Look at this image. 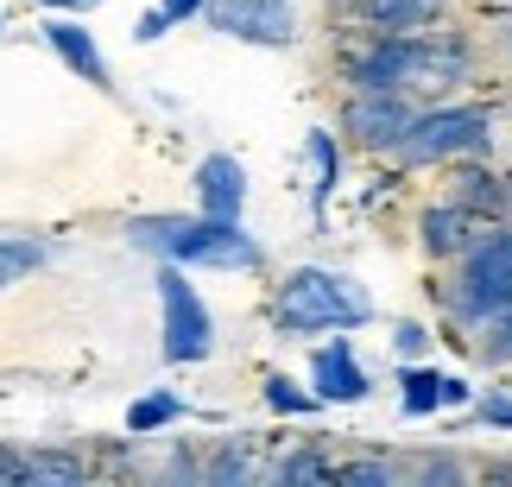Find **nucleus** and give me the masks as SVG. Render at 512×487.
I'll use <instances>...</instances> for the list:
<instances>
[{
  "label": "nucleus",
  "instance_id": "1",
  "mask_svg": "<svg viewBox=\"0 0 512 487\" xmlns=\"http://www.w3.org/2000/svg\"><path fill=\"white\" fill-rule=\"evenodd\" d=\"M146 247H165L177 253V260H203V266H253L260 253H253V241H241L228 222H146L140 228Z\"/></svg>",
  "mask_w": 512,
  "mask_h": 487
},
{
  "label": "nucleus",
  "instance_id": "2",
  "mask_svg": "<svg viewBox=\"0 0 512 487\" xmlns=\"http://www.w3.org/2000/svg\"><path fill=\"white\" fill-rule=\"evenodd\" d=\"M279 317L291 329H323V323H361L367 298L348 291V279H329V272H298L279 298Z\"/></svg>",
  "mask_w": 512,
  "mask_h": 487
},
{
  "label": "nucleus",
  "instance_id": "3",
  "mask_svg": "<svg viewBox=\"0 0 512 487\" xmlns=\"http://www.w3.org/2000/svg\"><path fill=\"white\" fill-rule=\"evenodd\" d=\"M411 76H424V83H437V76H462V57L456 51H411V45H380V51H367V57H354V83L373 89V95H386V89H399L411 83Z\"/></svg>",
  "mask_w": 512,
  "mask_h": 487
},
{
  "label": "nucleus",
  "instance_id": "4",
  "mask_svg": "<svg viewBox=\"0 0 512 487\" xmlns=\"http://www.w3.org/2000/svg\"><path fill=\"white\" fill-rule=\"evenodd\" d=\"M159 298H165V348L177 361H196L209 348V317H203V304H196V291L177 279V272H165Z\"/></svg>",
  "mask_w": 512,
  "mask_h": 487
},
{
  "label": "nucleus",
  "instance_id": "5",
  "mask_svg": "<svg viewBox=\"0 0 512 487\" xmlns=\"http://www.w3.org/2000/svg\"><path fill=\"white\" fill-rule=\"evenodd\" d=\"M487 133V114L481 108H456V114H430L424 127H411V140L405 146V159H443V152H456V146H475Z\"/></svg>",
  "mask_w": 512,
  "mask_h": 487
},
{
  "label": "nucleus",
  "instance_id": "6",
  "mask_svg": "<svg viewBox=\"0 0 512 487\" xmlns=\"http://www.w3.org/2000/svg\"><path fill=\"white\" fill-rule=\"evenodd\" d=\"M209 19L222 32L260 38V45H285V38H291V7H285V0H215Z\"/></svg>",
  "mask_w": 512,
  "mask_h": 487
},
{
  "label": "nucleus",
  "instance_id": "7",
  "mask_svg": "<svg viewBox=\"0 0 512 487\" xmlns=\"http://www.w3.org/2000/svg\"><path fill=\"white\" fill-rule=\"evenodd\" d=\"M468 304L475 310H512V241H494L468 272Z\"/></svg>",
  "mask_w": 512,
  "mask_h": 487
},
{
  "label": "nucleus",
  "instance_id": "8",
  "mask_svg": "<svg viewBox=\"0 0 512 487\" xmlns=\"http://www.w3.org/2000/svg\"><path fill=\"white\" fill-rule=\"evenodd\" d=\"M241 197H247L241 165H234V159H209V165H203V209H209L215 222H234Z\"/></svg>",
  "mask_w": 512,
  "mask_h": 487
},
{
  "label": "nucleus",
  "instance_id": "9",
  "mask_svg": "<svg viewBox=\"0 0 512 487\" xmlns=\"http://www.w3.org/2000/svg\"><path fill=\"white\" fill-rule=\"evenodd\" d=\"M367 393V380H361V367H354V355L336 342V348H323L317 355V399H361Z\"/></svg>",
  "mask_w": 512,
  "mask_h": 487
},
{
  "label": "nucleus",
  "instance_id": "10",
  "mask_svg": "<svg viewBox=\"0 0 512 487\" xmlns=\"http://www.w3.org/2000/svg\"><path fill=\"white\" fill-rule=\"evenodd\" d=\"M348 127L354 133H367V140H405V108L399 102H354L348 108Z\"/></svg>",
  "mask_w": 512,
  "mask_h": 487
},
{
  "label": "nucleus",
  "instance_id": "11",
  "mask_svg": "<svg viewBox=\"0 0 512 487\" xmlns=\"http://www.w3.org/2000/svg\"><path fill=\"white\" fill-rule=\"evenodd\" d=\"M468 386L449 374H411L405 380V412H430V405H462Z\"/></svg>",
  "mask_w": 512,
  "mask_h": 487
},
{
  "label": "nucleus",
  "instance_id": "12",
  "mask_svg": "<svg viewBox=\"0 0 512 487\" xmlns=\"http://www.w3.org/2000/svg\"><path fill=\"white\" fill-rule=\"evenodd\" d=\"M45 38H51V45L57 51H64V64H76V70H83L89 76V83H102V57H95V45H89V32L83 26H64V19H57V26H45Z\"/></svg>",
  "mask_w": 512,
  "mask_h": 487
},
{
  "label": "nucleus",
  "instance_id": "13",
  "mask_svg": "<svg viewBox=\"0 0 512 487\" xmlns=\"http://www.w3.org/2000/svg\"><path fill=\"white\" fill-rule=\"evenodd\" d=\"M430 13H437V0H373L367 7V19L386 26V32H411V26H424Z\"/></svg>",
  "mask_w": 512,
  "mask_h": 487
},
{
  "label": "nucleus",
  "instance_id": "14",
  "mask_svg": "<svg viewBox=\"0 0 512 487\" xmlns=\"http://www.w3.org/2000/svg\"><path fill=\"white\" fill-rule=\"evenodd\" d=\"M0 475H32V481H76L83 469L76 462H64V456H0Z\"/></svg>",
  "mask_w": 512,
  "mask_h": 487
},
{
  "label": "nucleus",
  "instance_id": "15",
  "mask_svg": "<svg viewBox=\"0 0 512 487\" xmlns=\"http://www.w3.org/2000/svg\"><path fill=\"white\" fill-rule=\"evenodd\" d=\"M38 260H45V253H38V247H26V241H0V285H13L19 272H32Z\"/></svg>",
  "mask_w": 512,
  "mask_h": 487
},
{
  "label": "nucleus",
  "instance_id": "16",
  "mask_svg": "<svg viewBox=\"0 0 512 487\" xmlns=\"http://www.w3.org/2000/svg\"><path fill=\"white\" fill-rule=\"evenodd\" d=\"M171 412H177V399H165V393L146 399V405H133V431H152V424H165Z\"/></svg>",
  "mask_w": 512,
  "mask_h": 487
},
{
  "label": "nucleus",
  "instance_id": "17",
  "mask_svg": "<svg viewBox=\"0 0 512 487\" xmlns=\"http://www.w3.org/2000/svg\"><path fill=\"white\" fill-rule=\"evenodd\" d=\"M449 241H456V216L443 209V216H430V247H449Z\"/></svg>",
  "mask_w": 512,
  "mask_h": 487
},
{
  "label": "nucleus",
  "instance_id": "18",
  "mask_svg": "<svg viewBox=\"0 0 512 487\" xmlns=\"http://www.w3.org/2000/svg\"><path fill=\"white\" fill-rule=\"evenodd\" d=\"M272 405H285V412H304V393H291L285 380H272Z\"/></svg>",
  "mask_w": 512,
  "mask_h": 487
},
{
  "label": "nucleus",
  "instance_id": "19",
  "mask_svg": "<svg viewBox=\"0 0 512 487\" xmlns=\"http://www.w3.org/2000/svg\"><path fill=\"white\" fill-rule=\"evenodd\" d=\"M203 0H165V19H184V13H196Z\"/></svg>",
  "mask_w": 512,
  "mask_h": 487
},
{
  "label": "nucleus",
  "instance_id": "20",
  "mask_svg": "<svg viewBox=\"0 0 512 487\" xmlns=\"http://www.w3.org/2000/svg\"><path fill=\"white\" fill-rule=\"evenodd\" d=\"M487 418H494V424H512V405H506V399H494V405H487Z\"/></svg>",
  "mask_w": 512,
  "mask_h": 487
},
{
  "label": "nucleus",
  "instance_id": "21",
  "mask_svg": "<svg viewBox=\"0 0 512 487\" xmlns=\"http://www.w3.org/2000/svg\"><path fill=\"white\" fill-rule=\"evenodd\" d=\"M57 7H95V0H57Z\"/></svg>",
  "mask_w": 512,
  "mask_h": 487
}]
</instances>
